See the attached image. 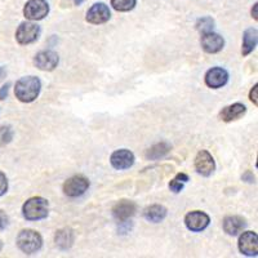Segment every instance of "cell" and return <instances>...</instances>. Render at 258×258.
<instances>
[{"label":"cell","instance_id":"obj_9","mask_svg":"<svg viewBox=\"0 0 258 258\" xmlns=\"http://www.w3.org/2000/svg\"><path fill=\"white\" fill-rule=\"evenodd\" d=\"M110 18H111V12H110L109 6H106L105 3H94L85 16L87 22L92 25L106 24Z\"/></svg>","mask_w":258,"mask_h":258},{"label":"cell","instance_id":"obj_1","mask_svg":"<svg viewBox=\"0 0 258 258\" xmlns=\"http://www.w3.org/2000/svg\"><path fill=\"white\" fill-rule=\"evenodd\" d=\"M41 91V82L36 77H24L17 80L15 85V94L20 102L31 103L36 100Z\"/></svg>","mask_w":258,"mask_h":258},{"label":"cell","instance_id":"obj_24","mask_svg":"<svg viewBox=\"0 0 258 258\" xmlns=\"http://www.w3.org/2000/svg\"><path fill=\"white\" fill-rule=\"evenodd\" d=\"M195 26H197L198 31L202 32V34H204V32L213 31L214 21H213V18H212V17H208V16H206V17L199 18V20L197 21Z\"/></svg>","mask_w":258,"mask_h":258},{"label":"cell","instance_id":"obj_27","mask_svg":"<svg viewBox=\"0 0 258 258\" xmlns=\"http://www.w3.org/2000/svg\"><path fill=\"white\" fill-rule=\"evenodd\" d=\"M8 225H9L8 214H7L4 211H2V209H0V230L7 229V227H8Z\"/></svg>","mask_w":258,"mask_h":258},{"label":"cell","instance_id":"obj_16","mask_svg":"<svg viewBox=\"0 0 258 258\" xmlns=\"http://www.w3.org/2000/svg\"><path fill=\"white\" fill-rule=\"evenodd\" d=\"M223 231L230 236H236L244 231L246 227V221L241 216H227L223 218Z\"/></svg>","mask_w":258,"mask_h":258},{"label":"cell","instance_id":"obj_26","mask_svg":"<svg viewBox=\"0 0 258 258\" xmlns=\"http://www.w3.org/2000/svg\"><path fill=\"white\" fill-rule=\"evenodd\" d=\"M7 191H8V178H7L6 174L0 170V197H3Z\"/></svg>","mask_w":258,"mask_h":258},{"label":"cell","instance_id":"obj_25","mask_svg":"<svg viewBox=\"0 0 258 258\" xmlns=\"http://www.w3.org/2000/svg\"><path fill=\"white\" fill-rule=\"evenodd\" d=\"M13 140V129L11 125L0 126V147L6 146Z\"/></svg>","mask_w":258,"mask_h":258},{"label":"cell","instance_id":"obj_8","mask_svg":"<svg viewBox=\"0 0 258 258\" xmlns=\"http://www.w3.org/2000/svg\"><path fill=\"white\" fill-rule=\"evenodd\" d=\"M211 223V218L206 212L192 211L186 214L185 225L190 231L202 232L207 229Z\"/></svg>","mask_w":258,"mask_h":258},{"label":"cell","instance_id":"obj_15","mask_svg":"<svg viewBox=\"0 0 258 258\" xmlns=\"http://www.w3.org/2000/svg\"><path fill=\"white\" fill-rule=\"evenodd\" d=\"M204 82L207 87L212 89L222 88L229 82V73L222 68H212L211 70L207 71Z\"/></svg>","mask_w":258,"mask_h":258},{"label":"cell","instance_id":"obj_11","mask_svg":"<svg viewBox=\"0 0 258 258\" xmlns=\"http://www.w3.org/2000/svg\"><path fill=\"white\" fill-rule=\"evenodd\" d=\"M112 217L117 221V222H126L129 218H132L137 212V204L132 200L123 199L120 202H117L114 207H112Z\"/></svg>","mask_w":258,"mask_h":258},{"label":"cell","instance_id":"obj_7","mask_svg":"<svg viewBox=\"0 0 258 258\" xmlns=\"http://www.w3.org/2000/svg\"><path fill=\"white\" fill-rule=\"evenodd\" d=\"M194 165H195V170L203 177L212 176L216 170V161H214L212 154L207 150H200L197 154Z\"/></svg>","mask_w":258,"mask_h":258},{"label":"cell","instance_id":"obj_12","mask_svg":"<svg viewBox=\"0 0 258 258\" xmlns=\"http://www.w3.org/2000/svg\"><path fill=\"white\" fill-rule=\"evenodd\" d=\"M202 48L206 53H209V54H216V53L221 52L225 47V39L217 34V32L209 31L204 32L202 35Z\"/></svg>","mask_w":258,"mask_h":258},{"label":"cell","instance_id":"obj_21","mask_svg":"<svg viewBox=\"0 0 258 258\" xmlns=\"http://www.w3.org/2000/svg\"><path fill=\"white\" fill-rule=\"evenodd\" d=\"M170 151V145L167 142H159L154 146L150 147L146 151V159L147 160H158V159L164 158L168 153Z\"/></svg>","mask_w":258,"mask_h":258},{"label":"cell","instance_id":"obj_2","mask_svg":"<svg viewBox=\"0 0 258 258\" xmlns=\"http://www.w3.org/2000/svg\"><path fill=\"white\" fill-rule=\"evenodd\" d=\"M18 249L25 254H34L39 252L43 246V238L38 231L31 229L21 230L16 239Z\"/></svg>","mask_w":258,"mask_h":258},{"label":"cell","instance_id":"obj_23","mask_svg":"<svg viewBox=\"0 0 258 258\" xmlns=\"http://www.w3.org/2000/svg\"><path fill=\"white\" fill-rule=\"evenodd\" d=\"M110 4L117 12H129L137 6V0H111Z\"/></svg>","mask_w":258,"mask_h":258},{"label":"cell","instance_id":"obj_17","mask_svg":"<svg viewBox=\"0 0 258 258\" xmlns=\"http://www.w3.org/2000/svg\"><path fill=\"white\" fill-rule=\"evenodd\" d=\"M246 112V107L244 103L235 102L232 105L223 107L222 111L220 112V119L225 123H231L234 120H238L243 117Z\"/></svg>","mask_w":258,"mask_h":258},{"label":"cell","instance_id":"obj_4","mask_svg":"<svg viewBox=\"0 0 258 258\" xmlns=\"http://www.w3.org/2000/svg\"><path fill=\"white\" fill-rule=\"evenodd\" d=\"M89 179L83 174H77L68 178L63 183V194L69 198H79L88 191Z\"/></svg>","mask_w":258,"mask_h":258},{"label":"cell","instance_id":"obj_3","mask_svg":"<svg viewBox=\"0 0 258 258\" xmlns=\"http://www.w3.org/2000/svg\"><path fill=\"white\" fill-rule=\"evenodd\" d=\"M49 204L48 200L41 197L30 198L22 207V214L27 221H40L48 217Z\"/></svg>","mask_w":258,"mask_h":258},{"label":"cell","instance_id":"obj_32","mask_svg":"<svg viewBox=\"0 0 258 258\" xmlns=\"http://www.w3.org/2000/svg\"><path fill=\"white\" fill-rule=\"evenodd\" d=\"M6 75H7L6 69L2 68V66H0V82H2V80H4V78H6Z\"/></svg>","mask_w":258,"mask_h":258},{"label":"cell","instance_id":"obj_19","mask_svg":"<svg viewBox=\"0 0 258 258\" xmlns=\"http://www.w3.org/2000/svg\"><path fill=\"white\" fill-rule=\"evenodd\" d=\"M167 208L160 204H153V206L146 207L144 209V217L145 220L153 223H159L164 221L167 217Z\"/></svg>","mask_w":258,"mask_h":258},{"label":"cell","instance_id":"obj_33","mask_svg":"<svg viewBox=\"0 0 258 258\" xmlns=\"http://www.w3.org/2000/svg\"><path fill=\"white\" fill-rule=\"evenodd\" d=\"M83 2H84V0H74V3H75V6H82Z\"/></svg>","mask_w":258,"mask_h":258},{"label":"cell","instance_id":"obj_10","mask_svg":"<svg viewBox=\"0 0 258 258\" xmlns=\"http://www.w3.org/2000/svg\"><path fill=\"white\" fill-rule=\"evenodd\" d=\"M239 250L246 257H257L258 254V236L254 231H245L239 238Z\"/></svg>","mask_w":258,"mask_h":258},{"label":"cell","instance_id":"obj_6","mask_svg":"<svg viewBox=\"0 0 258 258\" xmlns=\"http://www.w3.org/2000/svg\"><path fill=\"white\" fill-rule=\"evenodd\" d=\"M49 15L47 0H29L24 7V16L29 21H41Z\"/></svg>","mask_w":258,"mask_h":258},{"label":"cell","instance_id":"obj_20","mask_svg":"<svg viewBox=\"0 0 258 258\" xmlns=\"http://www.w3.org/2000/svg\"><path fill=\"white\" fill-rule=\"evenodd\" d=\"M258 41V31L257 29H246L243 34V45H241V54L244 57L250 54L257 47Z\"/></svg>","mask_w":258,"mask_h":258},{"label":"cell","instance_id":"obj_29","mask_svg":"<svg viewBox=\"0 0 258 258\" xmlns=\"http://www.w3.org/2000/svg\"><path fill=\"white\" fill-rule=\"evenodd\" d=\"M9 87H11V84H9V83H7V84H4L3 87L0 88V101L6 100L7 97H8Z\"/></svg>","mask_w":258,"mask_h":258},{"label":"cell","instance_id":"obj_31","mask_svg":"<svg viewBox=\"0 0 258 258\" xmlns=\"http://www.w3.org/2000/svg\"><path fill=\"white\" fill-rule=\"evenodd\" d=\"M257 8H258V4L255 3L254 6H253V8H252V17L254 18L255 21L258 20V16H257Z\"/></svg>","mask_w":258,"mask_h":258},{"label":"cell","instance_id":"obj_30","mask_svg":"<svg viewBox=\"0 0 258 258\" xmlns=\"http://www.w3.org/2000/svg\"><path fill=\"white\" fill-rule=\"evenodd\" d=\"M241 178H243V181L248 182V183H253V182H254V176H253V173L250 170H246L245 173L241 176Z\"/></svg>","mask_w":258,"mask_h":258},{"label":"cell","instance_id":"obj_13","mask_svg":"<svg viewBox=\"0 0 258 258\" xmlns=\"http://www.w3.org/2000/svg\"><path fill=\"white\" fill-rule=\"evenodd\" d=\"M59 57L53 50H41L34 57V64L41 71H53L58 66Z\"/></svg>","mask_w":258,"mask_h":258},{"label":"cell","instance_id":"obj_5","mask_svg":"<svg viewBox=\"0 0 258 258\" xmlns=\"http://www.w3.org/2000/svg\"><path fill=\"white\" fill-rule=\"evenodd\" d=\"M40 26L30 21H25L20 24L17 31H16V40L20 45H29L35 43L40 36Z\"/></svg>","mask_w":258,"mask_h":258},{"label":"cell","instance_id":"obj_28","mask_svg":"<svg viewBox=\"0 0 258 258\" xmlns=\"http://www.w3.org/2000/svg\"><path fill=\"white\" fill-rule=\"evenodd\" d=\"M257 91H258V85L254 84V87H253L252 89H250L249 92V100L252 101L253 105L254 106H258V101H257Z\"/></svg>","mask_w":258,"mask_h":258},{"label":"cell","instance_id":"obj_22","mask_svg":"<svg viewBox=\"0 0 258 258\" xmlns=\"http://www.w3.org/2000/svg\"><path fill=\"white\" fill-rule=\"evenodd\" d=\"M188 176L186 173H177L172 181L169 182V188L172 192L178 194L183 190L185 185L188 182Z\"/></svg>","mask_w":258,"mask_h":258},{"label":"cell","instance_id":"obj_18","mask_svg":"<svg viewBox=\"0 0 258 258\" xmlns=\"http://www.w3.org/2000/svg\"><path fill=\"white\" fill-rule=\"evenodd\" d=\"M74 241H75V232L70 227H63L56 231L54 235V243H56L57 248L61 250H68L73 246Z\"/></svg>","mask_w":258,"mask_h":258},{"label":"cell","instance_id":"obj_34","mask_svg":"<svg viewBox=\"0 0 258 258\" xmlns=\"http://www.w3.org/2000/svg\"><path fill=\"white\" fill-rule=\"evenodd\" d=\"M3 249V243H2V240H0V250Z\"/></svg>","mask_w":258,"mask_h":258},{"label":"cell","instance_id":"obj_14","mask_svg":"<svg viewBox=\"0 0 258 258\" xmlns=\"http://www.w3.org/2000/svg\"><path fill=\"white\" fill-rule=\"evenodd\" d=\"M135 154L126 149L116 150L110 156V164L112 165V168L117 170L129 169L135 164Z\"/></svg>","mask_w":258,"mask_h":258}]
</instances>
